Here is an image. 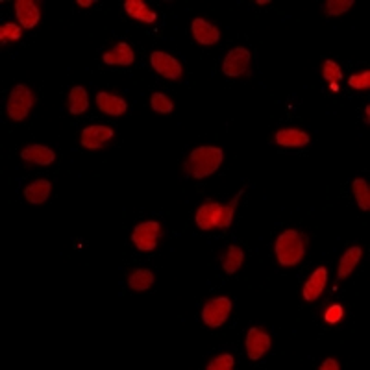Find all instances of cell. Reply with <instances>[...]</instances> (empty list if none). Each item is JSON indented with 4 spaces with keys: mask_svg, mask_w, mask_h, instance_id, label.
Masks as SVG:
<instances>
[{
    "mask_svg": "<svg viewBox=\"0 0 370 370\" xmlns=\"http://www.w3.org/2000/svg\"><path fill=\"white\" fill-rule=\"evenodd\" d=\"M224 161V150L215 145H200L189 152L184 163V173L193 179L209 178Z\"/></svg>",
    "mask_w": 370,
    "mask_h": 370,
    "instance_id": "1",
    "label": "cell"
},
{
    "mask_svg": "<svg viewBox=\"0 0 370 370\" xmlns=\"http://www.w3.org/2000/svg\"><path fill=\"white\" fill-rule=\"evenodd\" d=\"M308 252V236L302 231L289 228L283 230L274 241V256L281 267H297L302 263Z\"/></svg>",
    "mask_w": 370,
    "mask_h": 370,
    "instance_id": "2",
    "label": "cell"
},
{
    "mask_svg": "<svg viewBox=\"0 0 370 370\" xmlns=\"http://www.w3.org/2000/svg\"><path fill=\"white\" fill-rule=\"evenodd\" d=\"M35 106L34 91L30 89V85L17 84L13 85L6 100V115L12 118L13 123H23L28 117L30 112Z\"/></svg>",
    "mask_w": 370,
    "mask_h": 370,
    "instance_id": "3",
    "label": "cell"
},
{
    "mask_svg": "<svg viewBox=\"0 0 370 370\" xmlns=\"http://www.w3.org/2000/svg\"><path fill=\"white\" fill-rule=\"evenodd\" d=\"M163 239V226L157 220H143L135 224L130 241L139 252H154Z\"/></svg>",
    "mask_w": 370,
    "mask_h": 370,
    "instance_id": "4",
    "label": "cell"
},
{
    "mask_svg": "<svg viewBox=\"0 0 370 370\" xmlns=\"http://www.w3.org/2000/svg\"><path fill=\"white\" fill-rule=\"evenodd\" d=\"M231 311H234V302L228 297H215L209 298L208 302L202 306L200 311V319L208 328L217 330L220 326L226 324V320L230 319Z\"/></svg>",
    "mask_w": 370,
    "mask_h": 370,
    "instance_id": "5",
    "label": "cell"
},
{
    "mask_svg": "<svg viewBox=\"0 0 370 370\" xmlns=\"http://www.w3.org/2000/svg\"><path fill=\"white\" fill-rule=\"evenodd\" d=\"M195 222L202 231L222 230V204L213 198H206L195 211Z\"/></svg>",
    "mask_w": 370,
    "mask_h": 370,
    "instance_id": "6",
    "label": "cell"
},
{
    "mask_svg": "<svg viewBox=\"0 0 370 370\" xmlns=\"http://www.w3.org/2000/svg\"><path fill=\"white\" fill-rule=\"evenodd\" d=\"M150 67L159 74L161 78L170 80V82H178L184 78V65L178 58L163 51H154L150 54Z\"/></svg>",
    "mask_w": 370,
    "mask_h": 370,
    "instance_id": "7",
    "label": "cell"
},
{
    "mask_svg": "<svg viewBox=\"0 0 370 370\" xmlns=\"http://www.w3.org/2000/svg\"><path fill=\"white\" fill-rule=\"evenodd\" d=\"M115 137V130L107 124H89L80 134V145L85 150H102Z\"/></svg>",
    "mask_w": 370,
    "mask_h": 370,
    "instance_id": "8",
    "label": "cell"
},
{
    "mask_svg": "<svg viewBox=\"0 0 370 370\" xmlns=\"http://www.w3.org/2000/svg\"><path fill=\"white\" fill-rule=\"evenodd\" d=\"M272 346V339L270 333L259 326H252L247 331V339H245V348H247V355L250 361H259L265 358V353L269 352Z\"/></svg>",
    "mask_w": 370,
    "mask_h": 370,
    "instance_id": "9",
    "label": "cell"
},
{
    "mask_svg": "<svg viewBox=\"0 0 370 370\" xmlns=\"http://www.w3.org/2000/svg\"><path fill=\"white\" fill-rule=\"evenodd\" d=\"M252 63V54L245 46H236L226 54L224 62H222V73L228 78H239L245 73H248Z\"/></svg>",
    "mask_w": 370,
    "mask_h": 370,
    "instance_id": "10",
    "label": "cell"
},
{
    "mask_svg": "<svg viewBox=\"0 0 370 370\" xmlns=\"http://www.w3.org/2000/svg\"><path fill=\"white\" fill-rule=\"evenodd\" d=\"M102 62L106 63L107 67H132L135 63V52L130 43L118 41L102 54Z\"/></svg>",
    "mask_w": 370,
    "mask_h": 370,
    "instance_id": "11",
    "label": "cell"
},
{
    "mask_svg": "<svg viewBox=\"0 0 370 370\" xmlns=\"http://www.w3.org/2000/svg\"><path fill=\"white\" fill-rule=\"evenodd\" d=\"M96 107L107 117H123L128 112L126 98L112 91H98L96 93Z\"/></svg>",
    "mask_w": 370,
    "mask_h": 370,
    "instance_id": "12",
    "label": "cell"
},
{
    "mask_svg": "<svg viewBox=\"0 0 370 370\" xmlns=\"http://www.w3.org/2000/svg\"><path fill=\"white\" fill-rule=\"evenodd\" d=\"M191 35L198 45L213 46L220 41V30L217 24H213L208 19L197 17L191 23Z\"/></svg>",
    "mask_w": 370,
    "mask_h": 370,
    "instance_id": "13",
    "label": "cell"
},
{
    "mask_svg": "<svg viewBox=\"0 0 370 370\" xmlns=\"http://www.w3.org/2000/svg\"><path fill=\"white\" fill-rule=\"evenodd\" d=\"M326 285H328V269L326 267H319V269H315L309 278L303 281L302 285V298L303 302L313 303L317 302L320 297H322V292H324Z\"/></svg>",
    "mask_w": 370,
    "mask_h": 370,
    "instance_id": "14",
    "label": "cell"
},
{
    "mask_svg": "<svg viewBox=\"0 0 370 370\" xmlns=\"http://www.w3.org/2000/svg\"><path fill=\"white\" fill-rule=\"evenodd\" d=\"M15 17L17 23L23 26L24 30L35 28L41 21V8L34 0H17L15 4Z\"/></svg>",
    "mask_w": 370,
    "mask_h": 370,
    "instance_id": "15",
    "label": "cell"
},
{
    "mask_svg": "<svg viewBox=\"0 0 370 370\" xmlns=\"http://www.w3.org/2000/svg\"><path fill=\"white\" fill-rule=\"evenodd\" d=\"M272 141L283 148H303L309 145V134L302 128H280L274 132Z\"/></svg>",
    "mask_w": 370,
    "mask_h": 370,
    "instance_id": "16",
    "label": "cell"
},
{
    "mask_svg": "<svg viewBox=\"0 0 370 370\" xmlns=\"http://www.w3.org/2000/svg\"><path fill=\"white\" fill-rule=\"evenodd\" d=\"M24 200L32 206H41L45 204L52 195V182L46 178H37L34 182H30L26 187H24Z\"/></svg>",
    "mask_w": 370,
    "mask_h": 370,
    "instance_id": "17",
    "label": "cell"
},
{
    "mask_svg": "<svg viewBox=\"0 0 370 370\" xmlns=\"http://www.w3.org/2000/svg\"><path fill=\"white\" fill-rule=\"evenodd\" d=\"M21 157L26 163H32L37 167H49L56 161V152L45 145H28L21 150Z\"/></svg>",
    "mask_w": 370,
    "mask_h": 370,
    "instance_id": "18",
    "label": "cell"
},
{
    "mask_svg": "<svg viewBox=\"0 0 370 370\" xmlns=\"http://www.w3.org/2000/svg\"><path fill=\"white\" fill-rule=\"evenodd\" d=\"M124 12L128 13L132 19H135L137 23L146 24V26L157 23V12L152 10L145 0H126L124 2Z\"/></svg>",
    "mask_w": 370,
    "mask_h": 370,
    "instance_id": "19",
    "label": "cell"
},
{
    "mask_svg": "<svg viewBox=\"0 0 370 370\" xmlns=\"http://www.w3.org/2000/svg\"><path fill=\"white\" fill-rule=\"evenodd\" d=\"M363 259V247L359 245H353V247L346 248L344 254L339 259V267H337V280L342 281L346 280L348 276L352 274L355 267L359 265V261Z\"/></svg>",
    "mask_w": 370,
    "mask_h": 370,
    "instance_id": "20",
    "label": "cell"
},
{
    "mask_svg": "<svg viewBox=\"0 0 370 370\" xmlns=\"http://www.w3.org/2000/svg\"><path fill=\"white\" fill-rule=\"evenodd\" d=\"M243 263H245V250H243L241 247H237V245H230V247L226 248L224 252H222L220 265H222V270H224L228 276L239 272Z\"/></svg>",
    "mask_w": 370,
    "mask_h": 370,
    "instance_id": "21",
    "label": "cell"
},
{
    "mask_svg": "<svg viewBox=\"0 0 370 370\" xmlns=\"http://www.w3.org/2000/svg\"><path fill=\"white\" fill-rule=\"evenodd\" d=\"M67 109L71 115H84L89 109V95L82 85H74L69 91Z\"/></svg>",
    "mask_w": 370,
    "mask_h": 370,
    "instance_id": "22",
    "label": "cell"
},
{
    "mask_svg": "<svg viewBox=\"0 0 370 370\" xmlns=\"http://www.w3.org/2000/svg\"><path fill=\"white\" fill-rule=\"evenodd\" d=\"M154 280H156V276H154V272L150 269L139 267V269L130 270L128 287L134 292H145L154 285Z\"/></svg>",
    "mask_w": 370,
    "mask_h": 370,
    "instance_id": "23",
    "label": "cell"
},
{
    "mask_svg": "<svg viewBox=\"0 0 370 370\" xmlns=\"http://www.w3.org/2000/svg\"><path fill=\"white\" fill-rule=\"evenodd\" d=\"M352 193L355 202H358V208L361 211H369L370 209V189L369 182L364 178H355L352 182Z\"/></svg>",
    "mask_w": 370,
    "mask_h": 370,
    "instance_id": "24",
    "label": "cell"
},
{
    "mask_svg": "<svg viewBox=\"0 0 370 370\" xmlns=\"http://www.w3.org/2000/svg\"><path fill=\"white\" fill-rule=\"evenodd\" d=\"M150 107L159 115H168V113L174 112V102L170 96H167L165 93H152L150 96Z\"/></svg>",
    "mask_w": 370,
    "mask_h": 370,
    "instance_id": "25",
    "label": "cell"
},
{
    "mask_svg": "<svg viewBox=\"0 0 370 370\" xmlns=\"http://www.w3.org/2000/svg\"><path fill=\"white\" fill-rule=\"evenodd\" d=\"M23 26L19 23H4L0 26V45H8L23 37Z\"/></svg>",
    "mask_w": 370,
    "mask_h": 370,
    "instance_id": "26",
    "label": "cell"
},
{
    "mask_svg": "<svg viewBox=\"0 0 370 370\" xmlns=\"http://www.w3.org/2000/svg\"><path fill=\"white\" fill-rule=\"evenodd\" d=\"M353 6V0H328L322 6L326 17H339Z\"/></svg>",
    "mask_w": 370,
    "mask_h": 370,
    "instance_id": "27",
    "label": "cell"
},
{
    "mask_svg": "<svg viewBox=\"0 0 370 370\" xmlns=\"http://www.w3.org/2000/svg\"><path fill=\"white\" fill-rule=\"evenodd\" d=\"M245 195V189L237 193L236 197L231 198L228 204H222V230H230L231 222H234V217H236L237 206H239V198Z\"/></svg>",
    "mask_w": 370,
    "mask_h": 370,
    "instance_id": "28",
    "label": "cell"
},
{
    "mask_svg": "<svg viewBox=\"0 0 370 370\" xmlns=\"http://www.w3.org/2000/svg\"><path fill=\"white\" fill-rule=\"evenodd\" d=\"M236 367V358L228 352H222L219 355H215L208 361L206 369L208 370H231Z\"/></svg>",
    "mask_w": 370,
    "mask_h": 370,
    "instance_id": "29",
    "label": "cell"
},
{
    "mask_svg": "<svg viewBox=\"0 0 370 370\" xmlns=\"http://www.w3.org/2000/svg\"><path fill=\"white\" fill-rule=\"evenodd\" d=\"M322 78L330 84H337L342 80V69L341 65L333 60H326L324 65H322Z\"/></svg>",
    "mask_w": 370,
    "mask_h": 370,
    "instance_id": "30",
    "label": "cell"
},
{
    "mask_svg": "<svg viewBox=\"0 0 370 370\" xmlns=\"http://www.w3.org/2000/svg\"><path fill=\"white\" fill-rule=\"evenodd\" d=\"M348 85L355 91H363L370 87V71H361L358 74H352L348 78Z\"/></svg>",
    "mask_w": 370,
    "mask_h": 370,
    "instance_id": "31",
    "label": "cell"
},
{
    "mask_svg": "<svg viewBox=\"0 0 370 370\" xmlns=\"http://www.w3.org/2000/svg\"><path fill=\"white\" fill-rule=\"evenodd\" d=\"M342 319H344V308H342L341 303H333V306L326 309L324 320L328 324H339Z\"/></svg>",
    "mask_w": 370,
    "mask_h": 370,
    "instance_id": "32",
    "label": "cell"
},
{
    "mask_svg": "<svg viewBox=\"0 0 370 370\" xmlns=\"http://www.w3.org/2000/svg\"><path fill=\"white\" fill-rule=\"evenodd\" d=\"M319 369L320 370H339V369H341V364H339V361H337V359L326 358L324 361L320 363Z\"/></svg>",
    "mask_w": 370,
    "mask_h": 370,
    "instance_id": "33",
    "label": "cell"
},
{
    "mask_svg": "<svg viewBox=\"0 0 370 370\" xmlns=\"http://www.w3.org/2000/svg\"><path fill=\"white\" fill-rule=\"evenodd\" d=\"M93 4H95L93 0H76V6L80 8H91Z\"/></svg>",
    "mask_w": 370,
    "mask_h": 370,
    "instance_id": "34",
    "label": "cell"
},
{
    "mask_svg": "<svg viewBox=\"0 0 370 370\" xmlns=\"http://www.w3.org/2000/svg\"><path fill=\"white\" fill-rule=\"evenodd\" d=\"M364 124H370V106H364Z\"/></svg>",
    "mask_w": 370,
    "mask_h": 370,
    "instance_id": "35",
    "label": "cell"
},
{
    "mask_svg": "<svg viewBox=\"0 0 370 370\" xmlns=\"http://www.w3.org/2000/svg\"><path fill=\"white\" fill-rule=\"evenodd\" d=\"M256 4H258V6H269L270 0H258V2H256Z\"/></svg>",
    "mask_w": 370,
    "mask_h": 370,
    "instance_id": "36",
    "label": "cell"
},
{
    "mask_svg": "<svg viewBox=\"0 0 370 370\" xmlns=\"http://www.w3.org/2000/svg\"><path fill=\"white\" fill-rule=\"evenodd\" d=\"M330 89L331 91H339V85H337V84H330Z\"/></svg>",
    "mask_w": 370,
    "mask_h": 370,
    "instance_id": "37",
    "label": "cell"
}]
</instances>
